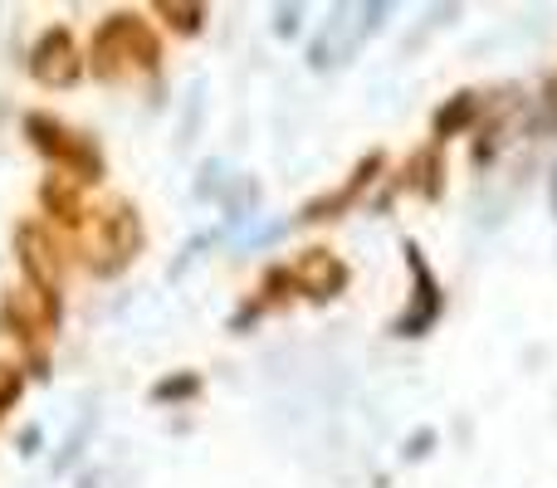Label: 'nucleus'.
Wrapping results in <instances>:
<instances>
[{
  "instance_id": "f257e3e1",
  "label": "nucleus",
  "mask_w": 557,
  "mask_h": 488,
  "mask_svg": "<svg viewBox=\"0 0 557 488\" xmlns=\"http://www.w3.org/2000/svg\"><path fill=\"white\" fill-rule=\"evenodd\" d=\"M157 39L137 15H113L98 25L94 35V68L98 78H123V64L133 68H157Z\"/></svg>"
},
{
  "instance_id": "f03ea898",
  "label": "nucleus",
  "mask_w": 557,
  "mask_h": 488,
  "mask_svg": "<svg viewBox=\"0 0 557 488\" xmlns=\"http://www.w3.org/2000/svg\"><path fill=\"white\" fill-rule=\"evenodd\" d=\"M25 127L35 133L39 152L59 157L69 172H78V182H98V176H103V162H98V152H94V142H88V137L69 133V127H59L54 117H45V113H29Z\"/></svg>"
},
{
  "instance_id": "7ed1b4c3",
  "label": "nucleus",
  "mask_w": 557,
  "mask_h": 488,
  "mask_svg": "<svg viewBox=\"0 0 557 488\" xmlns=\"http://www.w3.org/2000/svg\"><path fill=\"white\" fill-rule=\"evenodd\" d=\"M29 74L39 78V84L49 88H64L78 78V59H74V39H69V29H45L35 45V54H29Z\"/></svg>"
},
{
  "instance_id": "20e7f679",
  "label": "nucleus",
  "mask_w": 557,
  "mask_h": 488,
  "mask_svg": "<svg viewBox=\"0 0 557 488\" xmlns=\"http://www.w3.org/2000/svg\"><path fill=\"white\" fill-rule=\"evenodd\" d=\"M294 284L304 288L308 298H333L337 288L347 284V268L337 264L327 249H304V259L294 264Z\"/></svg>"
},
{
  "instance_id": "39448f33",
  "label": "nucleus",
  "mask_w": 557,
  "mask_h": 488,
  "mask_svg": "<svg viewBox=\"0 0 557 488\" xmlns=\"http://www.w3.org/2000/svg\"><path fill=\"white\" fill-rule=\"evenodd\" d=\"M103 245H108V254H113L108 274H117V268L143 249V221L133 215V205H117L113 215H103Z\"/></svg>"
},
{
  "instance_id": "423d86ee",
  "label": "nucleus",
  "mask_w": 557,
  "mask_h": 488,
  "mask_svg": "<svg viewBox=\"0 0 557 488\" xmlns=\"http://www.w3.org/2000/svg\"><path fill=\"white\" fill-rule=\"evenodd\" d=\"M20 264L29 268V274H35V284L45 288H54V278H59V259H54V245L45 240V230H39V225H20Z\"/></svg>"
},
{
  "instance_id": "0eeeda50",
  "label": "nucleus",
  "mask_w": 557,
  "mask_h": 488,
  "mask_svg": "<svg viewBox=\"0 0 557 488\" xmlns=\"http://www.w3.org/2000/svg\"><path fill=\"white\" fill-rule=\"evenodd\" d=\"M372 172H382V157H367L362 166H357L352 172V182L343 186V191H333V196H323V201H313L304 211V221H333V211H347V205L357 201V196H362V186L372 182Z\"/></svg>"
},
{
  "instance_id": "6e6552de",
  "label": "nucleus",
  "mask_w": 557,
  "mask_h": 488,
  "mask_svg": "<svg viewBox=\"0 0 557 488\" xmlns=\"http://www.w3.org/2000/svg\"><path fill=\"white\" fill-rule=\"evenodd\" d=\"M474 93H460L455 98V103H445L441 113H435V137H450V127L455 133H465V127H470V117H474Z\"/></svg>"
},
{
  "instance_id": "1a4fd4ad",
  "label": "nucleus",
  "mask_w": 557,
  "mask_h": 488,
  "mask_svg": "<svg viewBox=\"0 0 557 488\" xmlns=\"http://www.w3.org/2000/svg\"><path fill=\"white\" fill-rule=\"evenodd\" d=\"M157 10L172 15V29H186V35H196V29H201V15H206L201 5H157Z\"/></svg>"
},
{
  "instance_id": "9d476101",
  "label": "nucleus",
  "mask_w": 557,
  "mask_h": 488,
  "mask_svg": "<svg viewBox=\"0 0 557 488\" xmlns=\"http://www.w3.org/2000/svg\"><path fill=\"white\" fill-rule=\"evenodd\" d=\"M196 391H201V381H196V376H172V381H162V386H157V401H172V396H196Z\"/></svg>"
},
{
  "instance_id": "9b49d317",
  "label": "nucleus",
  "mask_w": 557,
  "mask_h": 488,
  "mask_svg": "<svg viewBox=\"0 0 557 488\" xmlns=\"http://www.w3.org/2000/svg\"><path fill=\"white\" fill-rule=\"evenodd\" d=\"M431 445H435V435H431V430L411 435V440H406V450H401V460H421V454H431Z\"/></svg>"
}]
</instances>
